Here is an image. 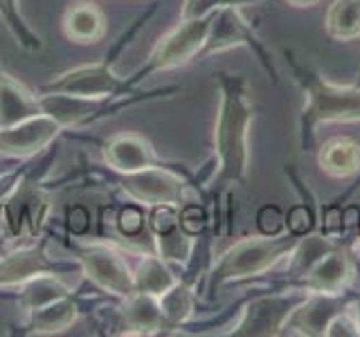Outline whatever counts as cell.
I'll return each instance as SVG.
<instances>
[{"label":"cell","instance_id":"obj_37","mask_svg":"<svg viewBox=\"0 0 360 337\" xmlns=\"http://www.w3.org/2000/svg\"><path fill=\"white\" fill-rule=\"evenodd\" d=\"M358 86H360V79H358Z\"/></svg>","mask_w":360,"mask_h":337},{"label":"cell","instance_id":"obj_32","mask_svg":"<svg viewBox=\"0 0 360 337\" xmlns=\"http://www.w3.org/2000/svg\"><path fill=\"white\" fill-rule=\"evenodd\" d=\"M349 308H352L354 312V317H356V324H358V333H360V292L354 297V301L349 303Z\"/></svg>","mask_w":360,"mask_h":337},{"label":"cell","instance_id":"obj_24","mask_svg":"<svg viewBox=\"0 0 360 337\" xmlns=\"http://www.w3.org/2000/svg\"><path fill=\"white\" fill-rule=\"evenodd\" d=\"M61 29L68 41L77 45L99 43L106 34V16L95 3H77L65 9L61 18Z\"/></svg>","mask_w":360,"mask_h":337},{"label":"cell","instance_id":"obj_6","mask_svg":"<svg viewBox=\"0 0 360 337\" xmlns=\"http://www.w3.org/2000/svg\"><path fill=\"white\" fill-rule=\"evenodd\" d=\"M180 93V86L153 88V90H135V93L122 97H82V95H65V93H39L41 115L52 117L63 131L68 128H84L90 124L104 121L115 117L120 112H127L146 101L167 99Z\"/></svg>","mask_w":360,"mask_h":337},{"label":"cell","instance_id":"obj_1","mask_svg":"<svg viewBox=\"0 0 360 337\" xmlns=\"http://www.w3.org/2000/svg\"><path fill=\"white\" fill-rule=\"evenodd\" d=\"M219 110L214 121V176L210 180L212 227L221 234L223 198L230 187H243L250 171V131L255 121V106L245 77L234 72H219Z\"/></svg>","mask_w":360,"mask_h":337},{"label":"cell","instance_id":"obj_16","mask_svg":"<svg viewBox=\"0 0 360 337\" xmlns=\"http://www.w3.org/2000/svg\"><path fill=\"white\" fill-rule=\"evenodd\" d=\"M63 128L48 115H34L18 124L0 128V155L11 160H30L41 155Z\"/></svg>","mask_w":360,"mask_h":337},{"label":"cell","instance_id":"obj_30","mask_svg":"<svg viewBox=\"0 0 360 337\" xmlns=\"http://www.w3.org/2000/svg\"><path fill=\"white\" fill-rule=\"evenodd\" d=\"M255 223H257V230L259 234L264 236H277L281 232H286V213L279 205H262L257 209V216H255Z\"/></svg>","mask_w":360,"mask_h":337},{"label":"cell","instance_id":"obj_18","mask_svg":"<svg viewBox=\"0 0 360 337\" xmlns=\"http://www.w3.org/2000/svg\"><path fill=\"white\" fill-rule=\"evenodd\" d=\"M104 164L115 173H133L151 166L172 164L155 153L153 144L138 133H120L106 140H97Z\"/></svg>","mask_w":360,"mask_h":337},{"label":"cell","instance_id":"obj_14","mask_svg":"<svg viewBox=\"0 0 360 337\" xmlns=\"http://www.w3.org/2000/svg\"><path fill=\"white\" fill-rule=\"evenodd\" d=\"M146 227L151 230L155 254L169 265L185 267L198 247V236L189 234L180 223V207L158 205L146 211Z\"/></svg>","mask_w":360,"mask_h":337},{"label":"cell","instance_id":"obj_8","mask_svg":"<svg viewBox=\"0 0 360 337\" xmlns=\"http://www.w3.org/2000/svg\"><path fill=\"white\" fill-rule=\"evenodd\" d=\"M210 22H212V16L180 20L174 29H169L165 37L153 45V50L149 52V56H146L138 70H133L127 77L129 88L138 90L149 77L176 70V67H183L189 61L198 59L207 39Z\"/></svg>","mask_w":360,"mask_h":337},{"label":"cell","instance_id":"obj_15","mask_svg":"<svg viewBox=\"0 0 360 337\" xmlns=\"http://www.w3.org/2000/svg\"><path fill=\"white\" fill-rule=\"evenodd\" d=\"M358 292H309L300 306L290 312L281 335L297 337H324L331 319L340 315Z\"/></svg>","mask_w":360,"mask_h":337},{"label":"cell","instance_id":"obj_22","mask_svg":"<svg viewBox=\"0 0 360 337\" xmlns=\"http://www.w3.org/2000/svg\"><path fill=\"white\" fill-rule=\"evenodd\" d=\"M72 292L75 290L65 284L61 275L41 272L37 277H30L27 281H22L20 286H16V292L11 295V299H14L20 315H30L65 295H72Z\"/></svg>","mask_w":360,"mask_h":337},{"label":"cell","instance_id":"obj_7","mask_svg":"<svg viewBox=\"0 0 360 337\" xmlns=\"http://www.w3.org/2000/svg\"><path fill=\"white\" fill-rule=\"evenodd\" d=\"M108 183L115 185L135 205H142L146 209L158 205L183 207L191 189L202 194L200 178L176 162L142 168V171L133 173H115L108 168Z\"/></svg>","mask_w":360,"mask_h":337},{"label":"cell","instance_id":"obj_10","mask_svg":"<svg viewBox=\"0 0 360 337\" xmlns=\"http://www.w3.org/2000/svg\"><path fill=\"white\" fill-rule=\"evenodd\" d=\"M309 290L304 288H279L262 292L248 299L236 322L225 331L228 337H277L284 331V324L300 303L307 299Z\"/></svg>","mask_w":360,"mask_h":337},{"label":"cell","instance_id":"obj_9","mask_svg":"<svg viewBox=\"0 0 360 337\" xmlns=\"http://www.w3.org/2000/svg\"><path fill=\"white\" fill-rule=\"evenodd\" d=\"M72 258L79 263V272L90 286L106 292L112 299H124L135 292L133 267L122 250L110 243H70Z\"/></svg>","mask_w":360,"mask_h":337},{"label":"cell","instance_id":"obj_12","mask_svg":"<svg viewBox=\"0 0 360 337\" xmlns=\"http://www.w3.org/2000/svg\"><path fill=\"white\" fill-rule=\"evenodd\" d=\"M200 247V245H198ZM198 247L191 261L185 265V275L178 277L176 284L165 295L158 297L162 312V335H178L180 329L194 319L198 308V284L207 270V256L198 258Z\"/></svg>","mask_w":360,"mask_h":337},{"label":"cell","instance_id":"obj_20","mask_svg":"<svg viewBox=\"0 0 360 337\" xmlns=\"http://www.w3.org/2000/svg\"><path fill=\"white\" fill-rule=\"evenodd\" d=\"M120 329L117 335H162V312L155 295L133 292L120 299Z\"/></svg>","mask_w":360,"mask_h":337},{"label":"cell","instance_id":"obj_25","mask_svg":"<svg viewBox=\"0 0 360 337\" xmlns=\"http://www.w3.org/2000/svg\"><path fill=\"white\" fill-rule=\"evenodd\" d=\"M342 241H335L333 234H318V232H311L307 236H302L297 241V245L292 247V252L286 256V270L281 272V279H279V286H288L292 284L295 279H300L307 270L318 261L320 256H324L326 252H331L335 245H340Z\"/></svg>","mask_w":360,"mask_h":337},{"label":"cell","instance_id":"obj_34","mask_svg":"<svg viewBox=\"0 0 360 337\" xmlns=\"http://www.w3.org/2000/svg\"><path fill=\"white\" fill-rule=\"evenodd\" d=\"M11 250V245L3 239V236H0V256H3V254H7Z\"/></svg>","mask_w":360,"mask_h":337},{"label":"cell","instance_id":"obj_2","mask_svg":"<svg viewBox=\"0 0 360 337\" xmlns=\"http://www.w3.org/2000/svg\"><path fill=\"white\" fill-rule=\"evenodd\" d=\"M292 81L304 95L300 112L297 140L300 151L311 153L318 138V128L324 124H354L360 121V86H340L329 81L315 67L300 61L288 48H281Z\"/></svg>","mask_w":360,"mask_h":337},{"label":"cell","instance_id":"obj_23","mask_svg":"<svg viewBox=\"0 0 360 337\" xmlns=\"http://www.w3.org/2000/svg\"><path fill=\"white\" fill-rule=\"evenodd\" d=\"M318 166L324 176L333 180L360 176V142L349 135L326 140L318 149Z\"/></svg>","mask_w":360,"mask_h":337},{"label":"cell","instance_id":"obj_27","mask_svg":"<svg viewBox=\"0 0 360 337\" xmlns=\"http://www.w3.org/2000/svg\"><path fill=\"white\" fill-rule=\"evenodd\" d=\"M324 34L340 43L360 39V0H333L324 16Z\"/></svg>","mask_w":360,"mask_h":337},{"label":"cell","instance_id":"obj_21","mask_svg":"<svg viewBox=\"0 0 360 337\" xmlns=\"http://www.w3.org/2000/svg\"><path fill=\"white\" fill-rule=\"evenodd\" d=\"M41 115L39 95L0 65V128Z\"/></svg>","mask_w":360,"mask_h":337},{"label":"cell","instance_id":"obj_4","mask_svg":"<svg viewBox=\"0 0 360 337\" xmlns=\"http://www.w3.org/2000/svg\"><path fill=\"white\" fill-rule=\"evenodd\" d=\"M158 14V3H151L142 14L135 16V20L124 29L120 37L112 41L110 50L101 61L84 63L54 74L50 81H45L39 93H65V95H82V97H122L135 93L129 88L127 77H120L115 72L117 59L129 45L138 39V34L149 25V20Z\"/></svg>","mask_w":360,"mask_h":337},{"label":"cell","instance_id":"obj_5","mask_svg":"<svg viewBox=\"0 0 360 337\" xmlns=\"http://www.w3.org/2000/svg\"><path fill=\"white\" fill-rule=\"evenodd\" d=\"M52 213V196L37 168L22 173L7 194L0 198V236L11 245L37 243Z\"/></svg>","mask_w":360,"mask_h":337},{"label":"cell","instance_id":"obj_29","mask_svg":"<svg viewBox=\"0 0 360 337\" xmlns=\"http://www.w3.org/2000/svg\"><path fill=\"white\" fill-rule=\"evenodd\" d=\"M315 225H318V216H315L313 205H309V202H297L286 213V230L295 236L311 234L315 230Z\"/></svg>","mask_w":360,"mask_h":337},{"label":"cell","instance_id":"obj_35","mask_svg":"<svg viewBox=\"0 0 360 337\" xmlns=\"http://www.w3.org/2000/svg\"><path fill=\"white\" fill-rule=\"evenodd\" d=\"M356 254H358V258H360V234H358V239H356Z\"/></svg>","mask_w":360,"mask_h":337},{"label":"cell","instance_id":"obj_17","mask_svg":"<svg viewBox=\"0 0 360 337\" xmlns=\"http://www.w3.org/2000/svg\"><path fill=\"white\" fill-rule=\"evenodd\" d=\"M356 277L354 258L345 243L335 245L331 252L320 256L307 272L286 288H304L309 292H347ZM284 288V286H281Z\"/></svg>","mask_w":360,"mask_h":337},{"label":"cell","instance_id":"obj_33","mask_svg":"<svg viewBox=\"0 0 360 337\" xmlns=\"http://www.w3.org/2000/svg\"><path fill=\"white\" fill-rule=\"evenodd\" d=\"M284 3L290 7H313V5H318L320 0H284Z\"/></svg>","mask_w":360,"mask_h":337},{"label":"cell","instance_id":"obj_19","mask_svg":"<svg viewBox=\"0 0 360 337\" xmlns=\"http://www.w3.org/2000/svg\"><path fill=\"white\" fill-rule=\"evenodd\" d=\"M82 312H84L82 299L77 297V292H72V295H65L30 315H22V324L18 326L16 333L20 337L61 335L68 329H72V324L79 319Z\"/></svg>","mask_w":360,"mask_h":337},{"label":"cell","instance_id":"obj_31","mask_svg":"<svg viewBox=\"0 0 360 337\" xmlns=\"http://www.w3.org/2000/svg\"><path fill=\"white\" fill-rule=\"evenodd\" d=\"M324 337H360L358 324H356L352 308L347 306L340 315H335V317L331 319V324H329V329H326Z\"/></svg>","mask_w":360,"mask_h":337},{"label":"cell","instance_id":"obj_3","mask_svg":"<svg viewBox=\"0 0 360 337\" xmlns=\"http://www.w3.org/2000/svg\"><path fill=\"white\" fill-rule=\"evenodd\" d=\"M302 236L292 232H281L277 236H245V239L234 241L230 247L214 258L212 265L205 270V297L214 299L223 286L241 284V281H252L257 277L268 275L275 270L286 256L292 252Z\"/></svg>","mask_w":360,"mask_h":337},{"label":"cell","instance_id":"obj_13","mask_svg":"<svg viewBox=\"0 0 360 337\" xmlns=\"http://www.w3.org/2000/svg\"><path fill=\"white\" fill-rule=\"evenodd\" d=\"M41 272L68 275L79 272V263L63 261V258H52L48 254V239L41 236L37 243L11 247L7 254L0 256V290L16 288L30 277H37Z\"/></svg>","mask_w":360,"mask_h":337},{"label":"cell","instance_id":"obj_26","mask_svg":"<svg viewBox=\"0 0 360 337\" xmlns=\"http://www.w3.org/2000/svg\"><path fill=\"white\" fill-rule=\"evenodd\" d=\"M133 281H135V292H146V295L160 297L176 284L178 275L162 256L142 254L133 267Z\"/></svg>","mask_w":360,"mask_h":337},{"label":"cell","instance_id":"obj_28","mask_svg":"<svg viewBox=\"0 0 360 337\" xmlns=\"http://www.w3.org/2000/svg\"><path fill=\"white\" fill-rule=\"evenodd\" d=\"M0 22L7 27L11 39L25 52H41L43 37L30 25V20L22 14L20 0H0Z\"/></svg>","mask_w":360,"mask_h":337},{"label":"cell","instance_id":"obj_36","mask_svg":"<svg viewBox=\"0 0 360 337\" xmlns=\"http://www.w3.org/2000/svg\"><path fill=\"white\" fill-rule=\"evenodd\" d=\"M358 187H360V180H358V185H356V187H354V189H352V191H356V189H358Z\"/></svg>","mask_w":360,"mask_h":337},{"label":"cell","instance_id":"obj_11","mask_svg":"<svg viewBox=\"0 0 360 337\" xmlns=\"http://www.w3.org/2000/svg\"><path fill=\"white\" fill-rule=\"evenodd\" d=\"M234 48L250 50L257 56L259 65L264 67V72L268 74L270 81L279 84V72L273 61V54H270V50L264 45V41L257 37L252 22L243 16L241 7L230 5L212 14L210 32H207V39L198 59H205V56L219 54L225 50H234Z\"/></svg>","mask_w":360,"mask_h":337}]
</instances>
